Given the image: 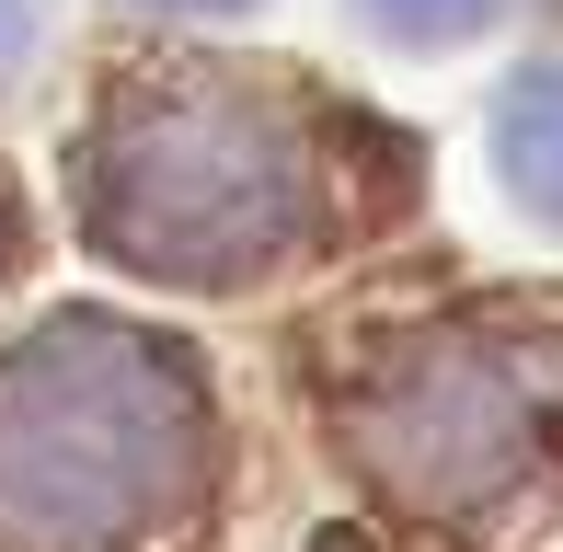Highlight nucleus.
Wrapping results in <instances>:
<instances>
[{"instance_id": "nucleus-1", "label": "nucleus", "mask_w": 563, "mask_h": 552, "mask_svg": "<svg viewBox=\"0 0 563 552\" xmlns=\"http://www.w3.org/2000/svg\"><path fill=\"white\" fill-rule=\"evenodd\" d=\"M208 472L196 357L115 311H58L0 357V552H126Z\"/></svg>"}, {"instance_id": "nucleus-2", "label": "nucleus", "mask_w": 563, "mask_h": 552, "mask_svg": "<svg viewBox=\"0 0 563 552\" xmlns=\"http://www.w3.org/2000/svg\"><path fill=\"white\" fill-rule=\"evenodd\" d=\"M81 219L126 276L230 288L311 231V150L265 92L150 81L92 128Z\"/></svg>"}, {"instance_id": "nucleus-3", "label": "nucleus", "mask_w": 563, "mask_h": 552, "mask_svg": "<svg viewBox=\"0 0 563 552\" xmlns=\"http://www.w3.org/2000/svg\"><path fill=\"white\" fill-rule=\"evenodd\" d=\"M563 426V345L529 334H426L356 391L345 438L415 507H483L506 495Z\"/></svg>"}, {"instance_id": "nucleus-4", "label": "nucleus", "mask_w": 563, "mask_h": 552, "mask_svg": "<svg viewBox=\"0 0 563 552\" xmlns=\"http://www.w3.org/2000/svg\"><path fill=\"white\" fill-rule=\"evenodd\" d=\"M495 173L529 219H563V69H518L495 104Z\"/></svg>"}, {"instance_id": "nucleus-5", "label": "nucleus", "mask_w": 563, "mask_h": 552, "mask_svg": "<svg viewBox=\"0 0 563 552\" xmlns=\"http://www.w3.org/2000/svg\"><path fill=\"white\" fill-rule=\"evenodd\" d=\"M356 12H368L379 35H402V46H460V35H483L506 0H356Z\"/></svg>"}, {"instance_id": "nucleus-6", "label": "nucleus", "mask_w": 563, "mask_h": 552, "mask_svg": "<svg viewBox=\"0 0 563 552\" xmlns=\"http://www.w3.org/2000/svg\"><path fill=\"white\" fill-rule=\"evenodd\" d=\"M35 58V0H0V81Z\"/></svg>"}, {"instance_id": "nucleus-7", "label": "nucleus", "mask_w": 563, "mask_h": 552, "mask_svg": "<svg viewBox=\"0 0 563 552\" xmlns=\"http://www.w3.org/2000/svg\"><path fill=\"white\" fill-rule=\"evenodd\" d=\"M162 12H242V0H162Z\"/></svg>"}, {"instance_id": "nucleus-8", "label": "nucleus", "mask_w": 563, "mask_h": 552, "mask_svg": "<svg viewBox=\"0 0 563 552\" xmlns=\"http://www.w3.org/2000/svg\"><path fill=\"white\" fill-rule=\"evenodd\" d=\"M0 254H12V208H0Z\"/></svg>"}]
</instances>
